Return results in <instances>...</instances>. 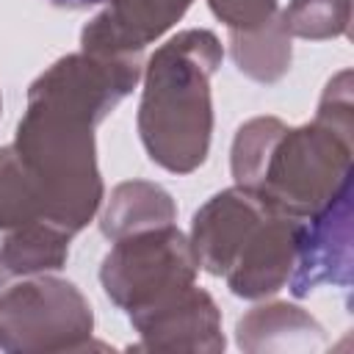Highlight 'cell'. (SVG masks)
Instances as JSON below:
<instances>
[{
  "mask_svg": "<svg viewBox=\"0 0 354 354\" xmlns=\"http://www.w3.org/2000/svg\"><path fill=\"white\" fill-rule=\"evenodd\" d=\"M351 130L324 116L304 127L257 116L232 141V177L268 210L310 218L348 185Z\"/></svg>",
  "mask_w": 354,
  "mask_h": 354,
  "instance_id": "1",
  "label": "cell"
},
{
  "mask_svg": "<svg viewBox=\"0 0 354 354\" xmlns=\"http://www.w3.org/2000/svg\"><path fill=\"white\" fill-rule=\"evenodd\" d=\"M221 64V44L210 30H183L147 64L138 133L149 158L174 174L205 163L213 105L210 77Z\"/></svg>",
  "mask_w": 354,
  "mask_h": 354,
  "instance_id": "2",
  "label": "cell"
},
{
  "mask_svg": "<svg viewBox=\"0 0 354 354\" xmlns=\"http://www.w3.org/2000/svg\"><path fill=\"white\" fill-rule=\"evenodd\" d=\"M11 147L39 191L47 224L66 235L83 230L102 202L94 122L58 102L28 97Z\"/></svg>",
  "mask_w": 354,
  "mask_h": 354,
  "instance_id": "3",
  "label": "cell"
},
{
  "mask_svg": "<svg viewBox=\"0 0 354 354\" xmlns=\"http://www.w3.org/2000/svg\"><path fill=\"white\" fill-rule=\"evenodd\" d=\"M91 326V304L66 279H28L0 296L3 351H80Z\"/></svg>",
  "mask_w": 354,
  "mask_h": 354,
  "instance_id": "4",
  "label": "cell"
},
{
  "mask_svg": "<svg viewBox=\"0 0 354 354\" xmlns=\"http://www.w3.org/2000/svg\"><path fill=\"white\" fill-rule=\"evenodd\" d=\"M194 277L196 260L191 243L174 224L119 238L100 268L108 299L127 310V315L191 285Z\"/></svg>",
  "mask_w": 354,
  "mask_h": 354,
  "instance_id": "5",
  "label": "cell"
},
{
  "mask_svg": "<svg viewBox=\"0 0 354 354\" xmlns=\"http://www.w3.org/2000/svg\"><path fill=\"white\" fill-rule=\"evenodd\" d=\"M147 351H221V315L216 301L194 282L163 296L160 301L130 313Z\"/></svg>",
  "mask_w": 354,
  "mask_h": 354,
  "instance_id": "6",
  "label": "cell"
},
{
  "mask_svg": "<svg viewBox=\"0 0 354 354\" xmlns=\"http://www.w3.org/2000/svg\"><path fill=\"white\" fill-rule=\"evenodd\" d=\"M290 293L307 296L321 285H351V183L301 227Z\"/></svg>",
  "mask_w": 354,
  "mask_h": 354,
  "instance_id": "7",
  "label": "cell"
},
{
  "mask_svg": "<svg viewBox=\"0 0 354 354\" xmlns=\"http://www.w3.org/2000/svg\"><path fill=\"white\" fill-rule=\"evenodd\" d=\"M301 227V221L268 210L249 230L224 274L230 290L243 299H263L277 293L290 279Z\"/></svg>",
  "mask_w": 354,
  "mask_h": 354,
  "instance_id": "8",
  "label": "cell"
},
{
  "mask_svg": "<svg viewBox=\"0 0 354 354\" xmlns=\"http://www.w3.org/2000/svg\"><path fill=\"white\" fill-rule=\"evenodd\" d=\"M191 0H108L80 36L86 53L94 55H138L160 39L185 11Z\"/></svg>",
  "mask_w": 354,
  "mask_h": 354,
  "instance_id": "9",
  "label": "cell"
},
{
  "mask_svg": "<svg viewBox=\"0 0 354 354\" xmlns=\"http://www.w3.org/2000/svg\"><path fill=\"white\" fill-rule=\"evenodd\" d=\"M266 213L268 207L241 185L216 194L194 216L191 252H194L196 268L224 277L243 238Z\"/></svg>",
  "mask_w": 354,
  "mask_h": 354,
  "instance_id": "10",
  "label": "cell"
},
{
  "mask_svg": "<svg viewBox=\"0 0 354 354\" xmlns=\"http://www.w3.org/2000/svg\"><path fill=\"white\" fill-rule=\"evenodd\" d=\"M238 346L246 351H293L318 348L324 329L293 304H263L238 321Z\"/></svg>",
  "mask_w": 354,
  "mask_h": 354,
  "instance_id": "11",
  "label": "cell"
},
{
  "mask_svg": "<svg viewBox=\"0 0 354 354\" xmlns=\"http://www.w3.org/2000/svg\"><path fill=\"white\" fill-rule=\"evenodd\" d=\"M174 216H177L174 202L160 185L133 180V183H122L113 188L100 227H102L105 238L119 241V238L141 232V230L171 224Z\"/></svg>",
  "mask_w": 354,
  "mask_h": 354,
  "instance_id": "12",
  "label": "cell"
},
{
  "mask_svg": "<svg viewBox=\"0 0 354 354\" xmlns=\"http://www.w3.org/2000/svg\"><path fill=\"white\" fill-rule=\"evenodd\" d=\"M230 44L238 69L257 83H274L290 66V36L277 17L254 30H230Z\"/></svg>",
  "mask_w": 354,
  "mask_h": 354,
  "instance_id": "13",
  "label": "cell"
},
{
  "mask_svg": "<svg viewBox=\"0 0 354 354\" xmlns=\"http://www.w3.org/2000/svg\"><path fill=\"white\" fill-rule=\"evenodd\" d=\"M33 224H47L39 191L14 147H0V235Z\"/></svg>",
  "mask_w": 354,
  "mask_h": 354,
  "instance_id": "14",
  "label": "cell"
},
{
  "mask_svg": "<svg viewBox=\"0 0 354 354\" xmlns=\"http://www.w3.org/2000/svg\"><path fill=\"white\" fill-rule=\"evenodd\" d=\"M351 17L348 0H290L279 22L288 36L332 39L346 33Z\"/></svg>",
  "mask_w": 354,
  "mask_h": 354,
  "instance_id": "15",
  "label": "cell"
},
{
  "mask_svg": "<svg viewBox=\"0 0 354 354\" xmlns=\"http://www.w3.org/2000/svg\"><path fill=\"white\" fill-rule=\"evenodd\" d=\"M213 14L230 30H254L274 17V0H207Z\"/></svg>",
  "mask_w": 354,
  "mask_h": 354,
  "instance_id": "16",
  "label": "cell"
},
{
  "mask_svg": "<svg viewBox=\"0 0 354 354\" xmlns=\"http://www.w3.org/2000/svg\"><path fill=\"white\" fill-rule=\"evenodd\" d=\"M53 6H61V8H88V6H97V3H105V0H50Z\"/></svg>",
  "mask_w": 354,
  "mask_h": 354,
  "instance_id": "17",
  "label": "cell"
},
{
  "mask_svg": "<svg viewBox=\"0 0 354 354\" xmlns=\"http://www.w3.org/2000/svg\"><path fill=\"white\" fill-rule=\"evenodd\" d=\"M8 277H11V274H8V268H6V263H3V257H0V285H3Z\"/></svg>",
  "mask_w": 354,
  "mask_h": 354,
  "instance_id": "18",
  "label": "cell"
}]
</instances>
